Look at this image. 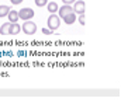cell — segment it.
<instances>
[{
  "label": "cell",
  "instance_id": "8fae6325",
  "mask_svg": "<svg viewBox=\"0 0 121 112\" xmlns=\"http://www.w3.org/2000/svg\"><path fill=\"white\" fill-rule=\"evenodd\" d=\"M9 28H10V23H6L0 27V34L1 35H9Z\"/></svg>",
  "mask_w": 121,
  "mask_h": 112
},
{
  "label": "cell",
  "instance_id": "6da1fadb",
  "mask_svg": "<svg viewBox=\"0 0 121 112\" xmlns=\"http://www.w3.org/2000/svg\"><path fill=\"white\" fill-rule=\"evenodd\" d=\"M47 24H48V28H49L51 31L58 29V28H59V25H60V17H59V16H56L55 13H51V16L48 17Z\"/></svg>",
  "mask_w": 121,
  "mask_h": 112
},
{
  "label": "cell",
  "instance_id": "277c9868",
  "mask_svg": "<svg viewBox=\"0 0 121 112\" xmlns=\"http://www.w3.org/2000/svg\"><path fill=\"white\" fill-rule=\"evenodd\" d=\"M85 10H86V3L83 0H76L73 4V11L76 14H85Z\"/></svg>",
  "mask_w": 121,
  "mask_h": 112
},
{
  "label": "cell",
  "instance_id": "5b68a950",
  "mask_svg": "<svg viewBox=\"0 0 121 112\" xmlns=\"http://www.w3.org/2000/svg\"><path fill=\"white\" fill-rule=\"evenodd\" d=\"M62 20L65 21V24L70 25V24H73V23L76 21V13H75V11H70V13H68V14H65V16L62 17Z\"/></svg>",
  "mask_w": 121,
  "mask_h": 112
},
{
  "label": "cell",
  "instance_id": "7a4b0ae2",
  "mask_svg": "<svg viewBox=\"0 0 121 112\" xmlns=\"http://www.w3.org/2000/svg\"><path fill=\"white\" fill-rule=\"evenodd\" d=\"M21 31H23L24 34H27V35H32V34H35V31H37V24L32 23L31 20H26V23L21 25Z\"/></svg>",
  "mask_w": 121,
  "mask_h": 112
},
{
  "label": "cell",
  "instance_id": "52a82bcc",
  "mask_svg": "<svg viewBox=\"0 0 121 112\" xmlns=\"http://www.w3.org/2000/svg\"><path fill=\"white\" fill-rule=\"evenodd\" d=\"M70 11H73V8H72V6H70V4H65V6H62V7H60V10L58 8V13H59V17H60V18H62L65 14L70 13Z\"/></svg>",
  "mask_w": 121,
  "mask_h": 112
},
{
  "label": "cell",
  "instance_id": "30bf717a",
  "mask_svg": "<svg viewBox=\"0 0 121 112\" xmlns=\"http://www.w3.org/2000/svg\"><path fill=\"white\" fill-rule=\"evenodd\" d=\"M11 8L9 7V6H4V4H1L0 6V18H3V17H7V14H9V11H10Z\"/></svg>",
  "mask_w": 121,
  "mask_h": 112
},
{
  "label": "cell",
  "instance_id": "ba28073f",
  "mask_svg": "<svg viewBox=\"0 0 121 112\" xmlns=\"http://www.w3.org/2000/svg\"><path fill=\"white\" fill-rule=\"evenodd\" d=\"M7 17H9V23H17L18 21V11L10 10L9 14H7Z\"/></svg>",
  "mask_w": 121,
  "mask_h": 112
},
{
  "label": "cell",
  "instance_id": "3957f363",
  "mask_svg": "<svg viewBox=\"0 0 121 112\" xmlns=\"http://www.w3.org/2000/svg\"><path fill=\"white\" fill-rule=\"evenodd\" d=\"M34 10L30 8V7H24V8H21L20 11H18V18H21V20H31L32 17H34Z\"/></svg>",
  "mask_w": 121,
  "mask_h": 112
},
{
  "label": "cell",
  "instance_id": "2e32d148",
  "mask_svg": "<svg viewBox=\"0 0 121 112\" xmlns=\"http://www.w3.org/2000/svg\"><path fill=\"white\" fill-rule=\"evenodd\" d=\"M10 1H11L13 4H20V3H21L23 0H10Z\"/></svg>",
  "mask_w": 121,
  "mask_h": 112
},
{
  "label": "cell",
  "instance_id": "8992f818",
  "mask_svg": "<svg viewBox=\"0 0 121 112\" xmlns=\"http://www.w3.org/2000/svg\"><path fill=\"white\" fill-rule=\"evenodd\" d=\"M21 31V25L18 23H10V28H9V35H17Z\"/></svg>",
  "mask_w": 121,
  "mask_h": 112
},
{
  "label": "cell",
  "instance_id": "5bb4252c",
  "mask_svg": "<svg viewBox=\"0 0 121 112\" xmlns=\"http://www.w3.org/2000/svg\"><path fill=\"white\" fill-rule=\"evenodd\" d=\"M54 31H51L49 28H42V34H45V35H51Z\"/></svg>",
  "mask_w": 121,
  "mask_h": 112
},
{
  "label": "cell",
  "instance_id": "9c48e42d",
  "mask_svg": "<svg viewBox=\"0 0 121 112\" xmlns=\"http://www.w3.org/2000/svg\"><path fill=\"white\" fill-rule=\"evenodd\" d=\"M47 7H48V11H49V13H56L58 8H59L58 3H55V1H49V3H47Z\"/></svg>",
  "mask_w": 121,
  "mask_h": 112
},
{
  "label": "cell",
  "instance_id": "7c38bea8",
  "mask_svg": "<svg viewBox=\"0 0 121 112\" xmlns=\"http://www.w3.org/2000/svg\"><path fill=\"white\" fill-rule=\"evenodd\" d=\"M47 3H48V0H35V4L38 7H44V6H47Z\"/></svg>",
  "mask_w": 121,
  "mask_h": 112
},
{
  "label": "cell",
  "instance_id": "9a60e30c",
  "mask_svg": "<svg viewBox=\"0 0 121 112\" xmlns=\"http://www.w3.org/2000/svg\"><path fill=\"white\" fill-rule=\"evenodd\" d=\"M63 1V4H72V3H75L76 0H62Z\"/></svg>",
  "mask_w": 121,
  "mask_h": 112
},
{
  "label": "cell",
  "instance_id": "4fadbf2b",
  "mask_svg": "<svg viewBox=\"0 0 121 112\" xmlns=\"http://www.w3.org/2000/svg\"><path fill=\"white\" fill-rule=\"evenodd\" d=\"M79 23H80L82 25H85V24H86V20H85V14H79Z\"/></svg>",
  "mask_w": 121,
  "mask_h": 112
}]
</instances>
